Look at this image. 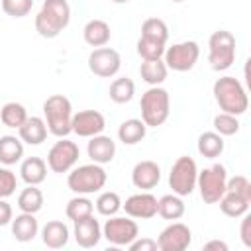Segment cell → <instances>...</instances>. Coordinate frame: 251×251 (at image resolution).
Masks as SVG:
<instances>
[{
  "label": "cell",
  "instance_id": "1",
  "mask_svg": "<svg viewBox=\"0 0 251 251\" xmlns=\"http://www.w3.org/2000/svg\"><path fill=\"white\" fill-rule=\"evenodd\" d=\"M212 94H214V100H216V104L220 106V110L226 112V114L241 116V114H245L247 108H249L247 92H245L243 84H241L235 76H229V75L220 76V78L214 82Z\"/></svg>",
  "mask_w": 251,
  "mask_h": 251
},
{
  "label": "cell",
  "instance_id": "2",
  "mask_svg": "<svg viewBox=\"0 0 251 251\" xmlns=\"http://www.w3.org/2000/svg\"><path fill=\"white\" fill-rule=\"evenodd\" d=\"M71 22V6L67 0H45L35 16V31L45 37H57Z\"/></svg>",
  "mask_w": 251,
  "mask_h": 251
},
{
  "label": "cell",
  "instance_id": "3",
  "mask_svg": "<svg viewBox=\"0 0 251 251\" xmlns=\"http://www.w3.org/2000/svg\"><path fill=\"white\" fill-rule=\"evenodd\" d=\"M141 120L147 127H159L169 120L171 114V96L163 86H151L143 92L141 102Z\"/></svg>",
  "mask_w": 251,
  "mask_h": 251
},
{
  "label": "cell",
  "instance_id": "4",
  "mask_svg": "<svg viewBox=\"0 0 251 251\" xmlns=\"http://www.w3.org/2000/svg\"><path fill=\"white\" fill-rule=\"evenodd\" d=\"M43 120L47 124L49 133L55 137H67L71 133V120H73V106L71 100L63 94H51L43 102Z\"/></svg>",
  "mask_w": 251,
  "mask_h": 251
},
{
  "label": "cell",
  "instance_id": "5",
  "mask_svg": "<svg viewBox=\"0 0 251 251\" xmlns=\"http://www.w3.org/2000/svg\"><path fill=\"white\" fill-rule=\"evenodd\" d=\"M108 180L106 171L102 169V165L98 163H88V165H80V167H73L69 171L67 176V186L75 192V194H94L98 190L104 188Z\"/></svg>",
  "mask_w": 251,
  "mask_h": 251
},
{
  "label": "cell",
  "instance_id": "6",
  "mask_svg": "<svg viewBox=\"0 0 251 251\" xmlns=\"http://www.w3.org/2000/svg\"><path fill=\"white\" fill-rule=\"evenodd\" d=\"M235 61V35L227 29H218L208 39V63L214 71H227Z\"/></svg>",
  "mask_w": 251,
  "mask_h": 251
},
{
  "label": "cell",
  "instance_id": "7",
  "mask_svg": "<svg viewBox=\"0 0 251 251\" xmlns=\"http://www.w3.org/2000/svg\"><path fill=\"white\" fill-rule=\"evenodd\" d=\"M226 182H227V171L220 163L198 171L196 176V188L200 190V196L206 204H218V200L226 192Z\"/></svg>",
  "mask_w": 251,
  "mask_h": 251
},
{
  "label": "cell",
  "instance_id": "8",
  "mask_svg": "<svg viewBox=\"0 0 251 251\" xmlns=\"http://www.w3.org/2000/svg\"><path fill=\"white\" fill-rule=\"evenodd\" d=\"M196 176H198L196 161L192 157H188V155H182L171 167L169 186L178 196H190L194 192V188H196Z\"/></svg>",
  "mask_w": 251,
  "mask_h": 251
},
{
  "label": "cell",
  "instance_id": "9",
  "mask_svg": "<svg viewBox=\"0 0 251 251\" xmlns=\"http://www.w3.org/2000/svg\"><path fill=\"white\" fill-rule=\"evenodd\" d=\"M200 57V47L196 41H180V43H173L171 47L165 49L163 53V61L167 65V69H173L176 73H186L190 71L196 61Z\"/></svg>",
  "mask_w": 251,
  "mask_h": 251
},
{
  "label": "cell",
  "instance_id": "10",
  "mask_svg": "<svg viewBox=\"0 0 251 251\" xmlns=\"http://www.w3.org/2000/svg\"><path fill=\"white\" fill-rule=\"evenodd\" d=\"M78 145L67 137H59V141H55L47 153V169L53 173H69L78 163Z\"/></svg>",
  "mask_w": 251,
  "mask_h": 251
},
{
  "label": "cell",
  "instance_id": "11",
  "mask_svg": "<svg viewBox=\"0 0 251 251\" xmlns=\"http://www.w3.org/2000/svg\"><path fill=\"white\" fill-rule=\"evenodd\" d=\"M139 235V227L133 220L126 216H110L102 226V237L116 247H127Z\"/></svg>",
  "mask_w": 251,
  "mask_h": 251
},
{
  "label": "cell",
  "instance_id": "12",
  "mask_svg": "<svg viewBox=\"0 0 251 251\" xmlns=\"http://www.w3.org/2000/svg\"><path fill=\"white\" fill-rule=\"evenodd\" d=\"M122 67V57L116 49L112 47H96L90 55H88V69L92 75L100 76V78H110L114 75H118Z\"/></svg>",
  "mask_w": 251,
  "mask_h": 251
},
{
  "label": "cell",
  "instance_id": "13",
  "mask_svg": "<svg viewBox=\"0 0 251 251\" xmlns=\"http://www.w3.org/2000/svg\"><path fill=\"white\" fill-rule=\"evenodd\" d=\"M192 243V231L180 222L169 224L157 237V247L161 251H184Z\"/></svg>",
  "mask_w": 251,
  "mask_h": 251
},
{
  "label": "cell",
  "instance_id": "14",
  "mask_svg": "<svg viewBox=\"0 0 251 251\" xmlns=\"http://www.w3.org/2000/svg\"><path fill=\"white\" fill-rule=\"evenodd\" d=\"M106 127V118L98 110H82L73 114L71 120V131L78 137H92L102 133Z\"/></svg>",
  "mask_w": 251,
  "mask_h": 251
},
{
  "label": "cell",
  "instance_id": "15",
  "mask_svg": "<svg viewBox=\"0 0 251 251\" xmlns=\"http://www.w3.org/2000/svg\"><path fill=\"white\" fill-rule=\"evenodd\" d=\"M122 208L129 218L135 220H151L157 216V198L149 190H141L137 194H131L122 202Z\"/></svg>",
  "mask_w": 251,
  "mask_h": 251
},
{
  "label": "cell",
  "instance_id": "16",
  "mask_svg": "<svg viewBox=\"0 0 251 251\" xmlns=\"http://www.w3.org/2000/svg\"><path fill=\"white\" fill-rule=\"evenodd\" d=\"M102 239V226L94 216H86L75 222V241L82 249H92Z\"/></svg>",
  "mask_w": 251,
  "mask_h": 251
},
{
  "label": "cell",
  "instance_id": "17",
  "mask_svg": "<svg viewBox=\"0 0 251 251\" xmlns=\"http://www.w3.org/2000/svg\"><path fill=\"white\" fill-rule=\"evenodd\" d=\"M88 139L90 141L86 145V153H88V157H90L92 163L106 165V163H112L114 161V157H116V141L110 135L98 133V135H92Z\"/></svg>",
  "mask_w": 251,
  "mask_h": 251
},
{
  "label": "cell",
  "instance_id": "18",
  "mask_svg": "<svg viewBox=\"0 0 251 251\" xmlns=\"http://www.w3.org/2000/svg\"><path fill=\"white\" fill-rule=\"evenodd\" d=\"M161 180V167L155 161H139L131 171V182L139 190H151Z\"/></svg>",
  "mask_w": 251,
  "mask_h": 251
},
{
  "label": "cell",
  "instance_id": "19",
  "mask_svg": "<svg viewBox=\"0 0 251 251\" xmlns=\"http://www.w3.org/2000/svg\"><path fill=\"white\" fill-rule=\"evenodd\" d=\"M18 133H20V139L27 145H41L45 139H47V124L43 118L39 116H27V120L18 127Z\"/></svg>",
  "mask_w": 251,
  "mask_h": 251
},
{
  "label": "cell",
  "instance_id": "20",
  "mask_svg": "<svg viewBox=\"0 0 251 251\" xmlns=\"http://www.w3.org/2000/svg\"><path fill=\"white\" fill-rule=\"evenodd\" d=\"M10 226H12V235L20 243L31 241L39 231V224L35 220V214H27V212H22L16 218H12Z\"/></svg>",
  "mask_w": 251,
  "mask_h": 251
},
{
  "label": "cell",
  "instance_id": "21",
  "mask_svg": "<svg viewBox=\"0 0 251 251\" xmlns=\"http://www.w3.org/2000/svg\"><path fill=\"white\" fill-rule=\"evenodd\" d=\"M69 227L59 220H51L41 227V241L49 249H61L69 243Z\"/></svg>",
  "mask_w": 251,
  "mask_h": 251
},
{
  "label": "cell",
  "instance_id": "22",
  "mask_svg": "<svg viewBox=\"0 0 251 251\" xmlns=\"http://www.w3.org/2000/svg\"><path fill=\"white\" fill-rule=\"evenodd\" d=\"M20 176L25 184H41L47 178V163L41 157H27L20 165Z\"/></svg>",
  "mask_w": 251,
  "mask_h": 251
},
{
  "label": "cell",
  "instance_id": "23",
  "mask_svg": "<svg viewBox=\"0 0 251 251\" xmlns=\"http://www.w3.org/2000/svg\"><path fill=\"white\" fill-rule=\"evenodd\" d=\"M110 25L104 20H88L82 27V37L90 47H104L110 41Z\"/></svg>",
  "mask_w": 251,
  "mask_h": 251
},
{
  "label": "cell",
  "instance_id": "24",
  "mask_svg": "<svg viewBox=\"0 0 251 251\" xmlns=\"http://www.w3.org/2000/svg\"><path fill=\"white\" fill-rule=\"evenodd\" d=\"M24 157V141L16 135H0V163L10 167Z\"/></svg>",
  "mask_w": 251,
  "mask_h": 251
},
{
  "label": "cell",
  "instance_id": "25",
  "mask_svg": "<svg viewBox=\"0 0 251 251\" xmlns=\"http://www.w3.org/2000/svg\"><path fill=\"white\" fill-rule=\"evenodd\" d=\"M184 212H186V206L182 202V196H178L175 192L173 194H165V196H161L157 200V214L161 218H165V220H171V222L180 220L184 216Z\"/></svg>",
  "mask_w": 251,
  "mask_h": 251
},
{
  "label": "cell",
  "instance_id": "26",
  "mask_svg": "<svg viewBox=\"0 0 251 251\" xmlns=\"http://www.w3.org/2000/svg\"><path fill=\"white\" fill-rule=\"evenodd\" d=\"M139 75H141V78L149 86H161L167 80L169 69H167V65H165L163 59H151V61H143L141 63Z\"/></svg>",
  "mask_w": 251,
  "mask_h": 251
},
{
  "label": "cell",
  "instance_id": "27",
  "mask_svg": "<svg viewBox=\"0 0 251 251\" xmlns=\"http://www.w3.org/2000/svg\"><path fill=\"white\" fill-rule=\"evenodd\" d=\"M147 133V126L143 124V120L137 118H129L126 122L120 124L118 127V137L124 145H137Z\"/></svg>",
  "mask_w": 251,
  "mask_h": 251
},
{
  "label": "cell",
  "instance_id": "28",
  "mask_svg": "<svg viewBox=\"0 0 251 251\" xmlns=\"http://www.w3.org/2000/svg\"><path fill=\"white\" fill-rule=\"evenodd\" d=\"M196 147H198V153L202 157L216 159V157H220L224 153L226 143H224V137L220 133H216V131H204V133H200V137L196 141Z\"/></svg>",
  "mask_w": 251,
  "mask_h": 251
},
{
  "label": "cell",
  "instance_id": "29",
  "mask_svg": "<svg viewBox=\"0 0 251 251\" xmlns=\"http://www.w3.org/2000/svg\"><path fill=\"white\" fill-rule=\"evenodd\" d=\"M218 204H220V210L227 216V218H241L243 214H247L249 212V204H251V200H247V198H243V196H239V194H235V192H224V196L218 200Z\"/></svg>",
  "mask_w": 251,
  "mask_h": 251
},
{
  "label": "cell",
  "instance_id": "30",
  "mask_svg": "<svg viewBox=\"0 0 251 251\" xmlns=\"http://www.w3.org/2000/svg\"><path fill=\"white\" fill-rule=\"evenodd\" d=\"M18 208L27 214H37L43 208V192L35 184H27V188L18 194Z\"/></svg>",
  "mask_w": 251,
  "mask_h": 251
},
{
  "label": "cell",
  "instance_id": "31",
  "mask_svg": "<svg viewBox=\"0 0 251 251\" xmlns=\"http://www.w3.org/2000/svg\"><path fill=\"white\" fill-rule=\"evenodd\" d=\"M110 100L114 104H127L133 94H135V82L127 76H120V78H114L112 84H110Z\"/></svg>",
  "mask_w": 251,
  "mask_h": 251
},
{
  "label": "cell",
  "instance_id": "32",
  "mask_svg": "<svg viewBox=\"0 0 251 251\" xmlns=\"http://www.w3.org/2000/svg\"><path fill=\"white\" fill-rule=\"evenodd\" d=\"M25 120H27V112H25L24 104H20V102H6L0 110V122L6 127L18 129Z\"/></svg>",
  "mask_w": 251,
  "mask_h": 251
},
{
  "label": "cell",
  "instance_id": "33",
  "mask_svg": "<svg viewBox=\"0 0 251 251\" xmlns=\"http://www.w3.org/2000/svg\"><path fill=\"white\" fill-rule=\"evenodd\" d=\"M92 212H94V202L90 198H86L84 194H76L75 198H71L67 202V208H65L67 218L73 222L82 220L86 216H92Z\"/></svg>",
  "mask_w": 251,
  "mask_h": 251
},
{
  "label": "cell",
  "instance_id": "34",
  "mask_svg": "<svg viewBox=\"0 0 251 251\" xmlns=\"http://www.w3.org/2000/svg\"><path fill=\"white\" fill-rule=\"evenodd\" d=\"M167 49V43L151 39V37H139L137 39V55L143 61H151V59H163V53Z\"/></svg>",
  "mask_w": 251,
  "mask_h": 251
},
{
  "label": "cell",
  "instance_id": "35",
  "mask_svg": "<svg viewBox=\"0 0 251 251\" xmlns=\"http://www.w3.org/2000/svg\"><path fill=\"white\" fill-rule=\"evenodd\" d=\"M94 206H96V210H98L100 216L110 218V216H116V214L122 210V200H120V196H118L116 192L106 190V192H102V194L96 198Z\"/></svg>",
  "mask_w": 251,
  "mask_h": 251
},
{
  "label": "cell",
  "instance_id": "36",
  "mask_svg": "<svg viewBox=\"0 0 251 251\" xmlns=\"http://www.w3.org/2000/svg\"><path fill=\"white\" fill-rule=\"evenodd\" d=\"M141 35L167 43V39H169V27H167V24L161 18H147L141 24Z\"/></svg>",
  "mask_w": 251,
  "mask_h": 251
},
{
  "label": "cell",
  "instance_id": "37",
  "mask_svg": "<svg viewBox=\"0 0 251 251\" xmlns=\"http://www.w3.org/2000/svg\"><path fill=\"white\" fill-rule=\"evenodd\" d=\"M214 131L220 133L222 137L235 135V133L239 131V120H237V116L220 112V114L214 118Z\"/></svg>",
  "mask_w": 251,
  "mask_h": 251
},
{
  "label": "cell",
  "instance_id": "38",
  "mask_svg": "<svg viewBox=\"0 0 251 251\" xmlns=\"http://www.w3.org/2000/svg\"><path fill=\"white\" fill-rule=\"evenodd\" d=\"M0 2H2L4 14L12 18H24L33 8V0H0Z\"/></svg>",
  "mask_w": 251,
  "mask_h": 251
},
{
  "label": "cell",
  "instance_id": "39",
  "mask_svg": "<svg viewBox=\"0 0 251 251\" xmlns=\"http://www.w3.org/2000/svg\"><path fill=\"white\" fill-rule=\"evenodd\" d=\"M226 190H227V192H235V194H239V196L251 200V182H249V178L243 176V175H237V176L227 178Z\"/></svg>",
  "mask_w": 251,
  "mask_h": 251
},
{
  "label": "cell",
  "instance_id": "40",
  "mask_svg": "<svg viewBox=\"0 0 251 251\" xmlns=\"http://www.w3.org/2000/svg\"><path fill=\"white\" fill-rule=\"evenodd\" d=\"M16 188H18L16 173H12L8 167H0V198L12 196Z\"/></svg>",
  "mask_w": 251,
  "mask_h": 251
},
{
  "label": "cell",
  "instance_id": "41",
  "mask_svg": "<svg viewBox=\"0 0 251 251\" xmlns=\"http://www.w3.org/2000/svg\"><path fill=\"white\" fill-rule=\"evenodd\" d=\"M127 249L129 251H155V249H159L157 247V239H151V237H141L139 239V235L127 245Z\"/></svg>",
  "mask_w": 251,
  "mask_h": 251
},
{
  "label": "cell",
  "instance_id": "42",
  "mask_svg": "<svg viewBox=\"0 0 251 251\" xmlns=\"http://www.w3.org/2000/svg\"><path fill=\"white\" fill-rule=\"evenodd\" d=\"M241 227H239V235H241V241L245 247L251 249V216L249 214H243L241 216Z\"/></svg>",
  "mask_w": 251,
  "mask_h": 251
},
{
  "label": "cell",
  "instance_id": "43",
  "mask_svg": "<svg viewBox=\"0 0 251 251\" xmlns=\"http://www.w3.org/2000/svg\"><path fill=\"white\" fill-rule=\"evenodd\" d=\"M12 218H14L12 206L6 202V198H0V227L8 226V224L12 222Z\"/></svg>",
  "mask_w": 251,
  "mask_h": 251
},
{
  "label": "cell",
  "instance_id": "44",
  "mask_svg": "<svg viewBox=\"0 0 251 251\" xmlns=\"http://www.w3.org/2000/svg\"><path fill=\"white\" fill-rule=\"evenodd\" d=\"M204 249L206 251H212V249H216V251H227V243L226 241H220V239H212V241L204 243Z\"/></svg>",
  "mask_w": 251,
  "mask_h": 251
},
{
  "label": "cell",
  "instance_id": "45",
  "mask_svg": "<svg viewBox=\"0 0 251 251\" xmlns=\"http://www.w3.org/2000/svg\"><path fill=\"white\" fill-rule=\"evenodd\" d=\"M112 2H114V4H127L129 0H112Z\"/></svg>",
  "mask_w": 251,
  "mask_h": 251
},
{
  "label": "cell",
  "instance_id": "46",
  "mask_svg": "<svg viewBox=\"0 0 251 251\" xmlns=\"http://www.w3.org/2000/svg\"><path fill=\"white\" fill-rule=\"evenodd\" d=\"M171 2H176L178 4V2H184V0H171Z\"/></svg>",
  "mask_w": 251,
  "mask_h": 251
}]
</instances>
